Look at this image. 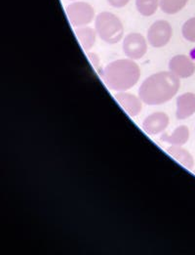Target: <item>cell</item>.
I'll list each match as a JSON object with an SVG mask.
<instances>
[{"label": "cell", "instance_id": "obj_15", "mask_svg": "<svg viewBox=\"0 0 195 255\" xmlns=\"http://www.w3.org/2000/svg\"><path fill=\"white\" fill-rule=\"evenodd\" d=\"M189 0H159L161 10L169 15L180 12L187 5Z\"/></svg>", "mask_w": 195, "mask_h": 255}, {"label": "cell", "instance_id": "obj_14", "mask_svg": "<svg viewBox=\"0 0 195 255\" xmlns=\"http://www.w3.org/2000/svg\"><path fill=\"white\" fill-rule=\"evenodd\" d=\"M138 12L145 17L152 16L159 7V0H136Z\"/></svg>", "mask_w": 195, "mask_h": 255}, {"label": "cell", "instance_id": "obj_7", "mask_svg": "<svg viewBox=\"0 0 195 255\" xmlns=\"http://www.w3.org/2000/svg\"><path fill=\"white\" fill-rule=\"evenodd\" d=\"M169 71L180 79L188 78L194 76L195 64L190 57L186 55H176L169 62Z\"/></svg>", "mask_w": 195, "mask_h": 255}, {"label": "cell", "instance_id": "obj_10", "mask_svg": "<svg viewBox=\"0 0 195 255\" xmlns=\"http://www.w3.org/2000/svg\"><path fill=\"white\" fill-rule=\"evenodd\" d=\"M195 113V94L192 92L184 93L177 99L176 116L180 121L191 118Z\"/></svg>", "mask_w": 195, "mask_h": 255}, {"label": "cell", "instance_id": "obj_2", "mask_svg": "<svg viewBox=\"0 0 195 255\" xmlns=\"http://www.w3.org/2000/svg\"><path fill=\"white\" fill-rule=\"evenodd\" d=\"M141 77L140 67L132 59H120L106 65L101 78L105 85L114 91L123 92L134 87Z\"/></svg>", "mask_w": 195, "mask_h": 255}, {"label": "cell", "instance_id": "obj_1", "mask_svg": "<svg viewBox=\"0 0 195 255\" xmlns=\"http://www.w3.org/2000/svg\"><path fill=\"white\" fill-rule=\"evenodd\" d=\"M180 86V78L170 71L156 73L144 80L139 89V97L149 106L162 105L175 97Z\"/></svg>", "mask_w": 195, "mask_h": 255}, {"label": "cell", "instance_id": "obj_17", "mask_svg": "<svg viewBox=\"0 0 195 255\" xmlns=\"http://www.w3.org/2000/svg\"><path fill=\"white\" fill-rule=\"evenodd\" d=\"M130 0H107L109 5H111L114 8H122L125 7Z\"/></svg>", "mask_w": 195, "mask_h": 255}, {"label": "cell", "instance_id": "obj_8", "mask_svg": "<svg viewBox=\"0 0 195 255\" xmlns=\"http://www.w3.org/2000/svg\"><path fill=\"white\" fill-rule=\"evenodd\" d=\"M169 126V117L162 112L153 113L146 117L143 123V128L149 135H157L162 133Z\"/></svg>", "mask_w": 195, "mask_h": 255}, {"label": "cell", "instance_id": "obj_3", "mask_svg": "<svg viewBox=\"0 0 195 255\" xmlns=\"http://www.w3.org/2000/svg\"><path fill=\"white\" fill-rule=\"evenodd\" d=\"M95 29L98 36L108 44L118 43L124 35V26L120 19L109 12H101L98 15Z\"/></svg>", "mask_w": 195, "mask_h": 255}, {"label": "cell", "instance_id": "obj_9", "mask_svg": "<svg viewBox=\"0 0 195 255\" xmlns=\"http://www.w3.org/2000/svg\"><path fill=\"white\" fill-rule=\"evenodd\" d=\"M116 101L119 103L122 109L131 117H137L143 109V101L140 97L127 92H119L115 95Z\"/></svg>", "mask_w": 195, "mask_h": 255}, {"label": "cell", "instance_id": "obj_13", "mask_svg": "<svg viewBox=\"0 0 195 255\" xmlns=\"http://www.w3.org/2000/svg\"><path fill=\"white\" fill-rule=\"evenodd\" d=\"M167 152L172 157H174L179 163L184 165L188 169H193L195 166V159L192 153L184 149L182 146H171Z\"/></svg>", "mask_w": 195, "mask_h": 255}, {"label": "cell", "instance_id": "obj_12", "mask_svg": "<svg viewBox=\"0 0 195 255\" xmlns=\"http://www.w3.org/2000/svg\"><path fill=\"white\" fill-rule=\"evenodd\" d=\"M75 34L79 40L82 48L85 51H89L93 48L96 42L97 31L89 26H79L75 29Z\"/></svg>", "mask_w": 195, "mask_h": 255}, {"label": "cell", "instance_id": "obj_16", "mask_svg": "<svg viewBox=\"0 0 195 255\" xmlns=\"http://www.w3.org/2000/svg\"><path fill=\"white\" fill-rule=\"evenodd\" d=\"M182 32L184 37L191 41V42H195V17L188 20L182 28Z\"/></svg>", "mask_w": 195, "mask_h": 255}, {"label": "cell", "instance_id": "obj_6", "mask_svg": "<svg viewBox=\"0 0 195 255\" xmlns=\"http://www.w3.org/2000/svg\"><path fill=\"white\" fill-rule=\"evenodd\" d=\"M123 52L132 60L143 58L147 51V42L145 36L138 32H132L125 36L123 40Z\"/></svg>", "mask_w": 195, "mask_h": 255}, {"label": "cell", "instance_id": "obj_18", "mask_svg": "<svg viewBox=\"0 0 195 255\" xmlns=\"http://www.w3.org/2000/svg\"><path fill=\"white\" fill-rule=\"evenodd\" d=\"M88 56H89L91 62L93 63V65H94L95 67H97L98 64V58L97 55L94 54V53H89Z\"/></svg>", "mask_w": 195, "mask_h": 255}, {"label": "cell", "instance_id": "obj_11", "mask_svg": "<svg viewBox=\"0 0 195 255\" xmlns=\"http://www.w3.org/2000/svg\"><path fill=\"white\" fill-rule=\"evenodd\" d=\"M190 139V129L186 126L176 128L172 133H165L161 136L160 140L171 146H183Z\"/></svg>", "mask_w": 195, "mask_h": 255}, {"label": "cell", "instance_id": "obj_5", "mask_svg": "<svg viewBox=\"0 0 195 255\" xmlns=\"http://www.w3.org/2000/svg\"><path fill=\"white\" fill-rule=\"evenodd\" d=\"M173 29L167 21L159 20L149 26L147 30V41L154 48L164 47L169 43Z\"/></svg>", "mask_w": 195, "mask_h": 255}, {"label": "cell", "instance_id": "obj_4", "mask_svg": "<svg viewBox=\"0 0 195 255\" xmlns=\"http://www.w3.org/2000/svg\"><path fill=\"white\" fill-rule=\"evenodd\" d=\"M66 13L73 26L89 25L95 17L94 8L87 2H74L66 7Z\"/></svg>", "mask_w": 195, "mask_h": 255}]
</instances>
